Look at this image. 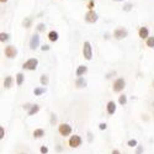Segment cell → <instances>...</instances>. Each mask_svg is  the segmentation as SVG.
Returning a JSON list of instances; mask_svg holds the SVG:
<instances>
[{
  "label": "cell",
  "mask_w": 154,
  "mask_h": 154,
  "mask_svg": "<svg viewBox=\"0 0 154 154\" xmlns=\"http://www.w3.org/2000/svg\"><path fill=\"white\" fill-rule=\"evenodd\" d=\"M83 56L86 60H91L93 58V48H91V45L90 42H84L83 45Z\"/></svg>",
  "instance_id": "1"
},
{
  "label": "cell",
  "mask_w": 154,
  "mask_h": 154,
  "mask_svg": "<svg viewBox=\"0 0 154 154\" xmlns=\"http://www.w3.org/2000/svg\"><path fill=\"white\" fill-rule=\"evenodd\" d=\"M37 66H38V59H37V58H31V59H29L27 62L23 63L22 68H23V69H29V70H36Z\"/></svg>",
  "instance_id": "2"
},
{
  "label": "cell",
  "mask_w": 154,
  "mask_h": 154,
  "mask_svg": "<svg viewBox=\"0 0 154 154\" xmlns=\"http://www.w3.org/2000/svg\"><path fill=\"white\" fill-rule=\"evenodd\" d=\"M58 131H59V133H60L63 137H67V136H69V134L72 133V127H70L68 123H62V125H59V127H58Z\"/></svg>",
  "instance_id": "3"
},
{
  "label": "cell",
  "mask_w": 154,
  "mask_h": 154,
  "mask_svg": "<svg viewBox=\"0 0 154 154\" xmlns=\"http://www.w3.org/2000/svg\"><path fill=\"white\" fill-rule=\"evenodd\" d=\"M97 19H99V16H97V14H96L94 10H89L86 14H85V21L89 22V23H94V22H96Z\"/></svg>",
  "instance_id": "4"
},
{
  "label": "cell",
  "mask_w": 154,
  "mask_h": 154,
  "mask_svg": "<svg viewBox=\"0 0 154 154\" xmlns=\"http://www.w3.org/2000/svg\"><path fill=\"white\" fill-rule=\"evenodd\" d=\"M125 85H126V82H125L122 78H119L116 82L113 83L112 89H113L115 93H120V91H122L123 89H125Z\"/></svg>",
  "instance_id": "5"
},
{
  "label": "cell",
  "mask_w": 154,
  "mask_h": 154,
  "mask_svg": "<svg viewBox=\"0 0 154 154\" xmlns=\"http://www.w3.org/2000/svg\"><path fill=\"white\" fill-rule=\"evenodd\" d=\"M113 36H115L116 40H122V38H126L128 36V31L126 29H123V27H119V29L115 30Z\"/></svg>",
  "instance_id": "6"
},
{
  "label": "cell",
  "mask_w": 154,
  "mask_h": 154,
  "mask_svg": "<svg viewBox=\"0 0 154 154\" xmlns=\"http://www.w3.org/2000/svg\"><path fill=\"white\" fill-rule=\"evenodd\" d=\"M80 144H82V138H80L79 136L74 134V136H72V137L69 138V147H72V148H78Z\"/></svg>",
  "instance_id": "7"
},
{
  "label": "cell",
  "mask_w": 154,
  "mask_h": 154,
  "mask_svg": "<svg viewBox=\"0 0 154 154\" xmlns=\"http://www.w3.org/2000/svg\"><path fill=\"white\" fill-rule=\"evenodd\" d=\"M38 46H40V35L38 33H35L32 37H31V41H30V48L33 51V49H37Z\"/></svg>",
  "instance_id": "8"
},
{
  "label": "cell",
  "mask_w": 154,
  "mask_h": 154,
  "mask_svg": "<svg viewBox=\"0 0 154 154\" xmlns=\"http://www.w3.org/2000/svg\"><path fill=\"white\" fill-rule=\"evenodd\" d=\"M4 53H5V56H6L8 58H14V57H16V54H17V49H16L14 46H8V47L5 48V51H4Z\"/></svg>",
  "instance_id": "9"
},
{
  "label": "cell",
  "mask_w": 154,
  "mask_h": 154,
  "mask_svg": "<svg viewBox=\"0 0 154 154\" xmlns=\"http://www.w3.org/2000/svg\"><path fill=\"white\" fill-rule=\"evenodd\" d=\"M138 36L142 38V40H146V38H148L149 37V30L147 29V27H140L139 30H138Z\"/></svg>",
  "instance_id": "10"
},
{
  "label": "cell",
  "mask_w": 154,
  "mask_h": 154,
  "mask_svg": "<svg viewBox=\"0 0 154 154\" xmlns=\"http://www.w3.org/2000/svg\"><path fill=\"white\" fill-rule=\"evenodd\" d=\"M107 112H109V115H113L116 112V104H115L113 101L107 102Z\"/></svg>",
  "instance_id": "11"
},
{
  "label": "cell",
  "mask_w": 154,
  "mask_h": 154,
  "mask_svg": "<svg viewBox=\"0 0 154 154\" xmlns=\"http://www.w3.org/2000/svg\"><path fill=\"white\" fill-rule=\"evenodd\" d=\"M58 38H59V35H58L57 31H51V32L48 33V40H49L51 42H56V41H58Z\"/></svg>",
  "instance_id": "12"
},
{
  "label": "cell",
  "mask_w": 154,
  "mask_h": 154,
  "mask_svg": "<svg viewBox=\"0 0 154 154\" xmlns=\"http://www.w3.org/2000/svg\"><path fill=\"white\" fill-rule=\"evenodd\" d=\"M86 72H88V67L86 66H79L78 69H76V72H75V74H76V76H82Z\"/></svg>",
  "instance_id": "13"
},
{
  "label": "cell",
  "mask_w": 154,
  "mask_h": 154,
  "mask_svg": "<svg viewBox=\"0 0 154 154\" xmlns=\"http://www.w3.org/2000/svg\"><path fill=\"white\" fill-rule=\"evenodd\" d=\"M75 85H76V88H85L86 86V80L84 78H82V76H78V79H76V82H75Z\"/></svg>",
  "instance_id": "14"
},
{
  "label": "cell",
  "mask_w": 154,
  "mask_h": 154,
  "mask_svg": "<svg viewBox=\"0 0 154 154\" xmlns=\"http://www.w3.org/2000/svg\"><path fill=\"white\" fill-rule=\"evenodd\" d=\"M38 111H40V106L38 105H32L29 110V116H33V115H36Z\"/></svg>",
  "instance_id": "15"
},
{
  "label": "cell",
  "mask_w": 154,
  "mask_h": 154,
  "mask_svg": "<svg viewBox=\"0 0 154 154\" xmlns=\"http://www.w3.org/2000/svg\"><path fill=\"white\" fill-rule=\"evenodd\" d=\"M45 136V131L42 130V128H38V130H35L33 131V137L35 138H41Z\"/></svg>",
  "instance_id": "16"
},
{
  "label": "cell",
  "mask_w": 154,
  "mask_h": 154,
  "mask_svg": "<svg viewBox=\"0 0 154 154\" xmlns=\"http://www.w3.org/2000/svg\"><path fill=\"white\" fill-rule=\"evenodd\" d=\"M11 85H12V76H6L4 80V88L9 89V88H11Z\"/></svg>",
  "instance_id": "17"
},
{
  "label": "cell",
  "mask_w": 154,
  "mask_h": 154,
  "mask_svg": "<svg viewBox=\"0 0 154 154\" xmlns=\"http://www.w3.org/2000/svg\"><path fill=\"white\" fill-rule=\"evenodd\" d=\"M23 79H25V75L22 73H17L16 74V84L20 86L22 83H23Z\"/></svg>",
  "instance_id": "18"
},
{
  "label": "cell",
  "mask_w": 154,
  "mask_h": 154,
  "mask_svg": "<svg viewBox=\"0 0 154 154\" xmlns=\"http://www.w3.org/2000/svg\"><path fill=\"white\" fill-rule=\"evenodd\" d=\"M45 91H46V88H36L35 90H33V93H35L36 96H40V95L45 94Z\"/></svg>",
  "instance_id": "19"
},
{
  "label": "cell",
  "mask_w": 154,
  "mask_h": 154,
  "mask_svg": "<svg viewBox=\"0 0 154 154\" xmlns=\"http://www.w3.org/2000/svg\"><path fill=\"white\" fill-rule=\"evenodd\" d=\"M40 82H41V84H42L43 86L48 85V82H49V79H48V75H46V74L41 75V79H40Z\"/></svg>",
  "instance_id": "20"
},
{
  "label": "cell",
  "mask_w": 154,
  "mask_h": 154,
  "mask_svg": "<svg viewBox=\"0 0 154 154\" xmlns=\"http://www.w3.org/2000/svg\"><path fill=\"white\" fill-rule=\"evenodd\" d=\"M22 25L26 29H29V27H31V19L30 17H25V20L22 21Z\"/></svg>",
  "instance_id": "21"
},
{
  "label": "cell",
  "mask_w": 154,
  "mask_h": 154,
  "mask_svg": "<svg viewBox=\"0 0 154 154\" xmlns=\"http://www.w3.org/2000/svg\"><path fill=\"white\" fill-rule=\"evenodd\" d=\"M119 102H120V105H126L127 104V96L126 95H121L120 97H119Z\"/></svg>",
  "instance_id": "22"
},
{
  "label": "cell",
  "mask_w": 154,
  "mask_h": 154,
  "mask_svg": "<svg viewBox=\"0 0 154 154\" xmlns=\"http://www.w3.org/2000/svg\"><path fill=\"white\" fill-rule=\"evenodd\" d=\"M147 46L149 48H153L154 47V37H148L147 38Z\"/></svg>",
  "instance_id": "23"
},
{
  "label": "cell",
  "mask_w": 154,
  "mask_h": 154,
  "mask_svg": "<svg viewBox=\"0 0 154 154\" xmlns=\"http://www.w3.org/2000/svg\"><path fill=\"white\" fill-rule=\"evenodd\" d=\"M8 40H9V35H8V33H4V32L0 33V41L5 42V41H8Z\"/></svg>",
  "instance_id": "24"
},
{
  "label": "cell",
  "mask_w": 154,
  "mask_h": 154,
  "mask_svg": "<svg viewBox=\"0 0 154 154\" xmlns=\"http://www.w3.org/2000/svg\"><path fill=\"white\" fill-rule=\"evenodd\" d=\"M45 30H46L45 23H38V25H37V31H38V32H43Z\"/></svg>",
  "instance_id": "25"
},
{
  "label": "cell",
  "mask_w": 154,
  "mask_h": 154,
  "mask_svg": "<svg viewBox=\"0 0 154 154\" xmlns=\"http://www.w3.org/2000/svg\"><path fill=\"white\" fill-rule=\"evenodd\" d=\"M132 8H133V4H126L125 6H123V11H131L132 10Z\"/></svg>",
  "instance_id": "26"
},
{
  "label": "cell",
  "mask_w": 154,
  "mask_h": 154,
  "mask_svg": "<svg viewBox=\"0 0 154 154\" xmlns=\"http://www.w3.org/2000/svg\"><path fill=\"white\" fill-rule=\"evenodd\" d=\"M128 146L130 147H137V140L136 139H130L128 140Z\"/></svg>",
  "instance_id": "27"
},
{
  "label": "cell",
  "mask_w": 154,
  "mask_h": 154,
  "mask_svg": "<svg viewBox=\"0 0 154 154\" xmlns=\"http://www.w3.org/2000/svg\"><path fill=\"white\" fill-rule=\"evenodd\" d=\"M94 6H95V2H94V0H90V2H89V4H88L89 10H93V9H94Z\"/></svg>",
  "instance_id": "28"
},
{
  "label": "cell",
  "mask_w": 154,
  "mask_h": 154,
  "mask_svg": "<svg viewBox=\"0 0 154 154\" xmlns=\"http://www.w3.org/2000/svg\"><path fill=\"white\" fill-rule=\"evenodd\" d=\"M40 150H41L42 154H47V153H48V148H47V147H41Z\"/></svg>",
  "instance_id": "29"
},
{
  "label": "cell",
  "mask_w": 154,
  "mask_h": 154,
  "mask_svg": "<svg viewBox=\"0 0 154 154\" xmlns=\"http://www.w3.org/2000/svg\"><path fill=\"white\" fill-rule=\"evenodd\" d=\"M106 127H107L106 123H100V125H99V128H100V130H106Z\"/></svg>",
  "instance_id": "30"
},
{
  "label": "cell",
  "mask_w": 154,
  "mask_h": 154,
  "mask_svg": "<svg viewBox=\"0 0 154 154\" xmlns=\"http://www.w3.org/2000/svg\"><path fill=\"white\" fill-rule=\"evenodd\" d=\"M142 152H143V147H140V146H139V147L137 148V150H136V154H140Z\"/></svg>",
  "instance_id": "31"
},
{
  "label": "cell",
  "mask_w": 154,
  "mask_h": 154,
  "mask_svg": "<svg viewBox=\"0 0 154 154\" xmlns=\"http://www.w3.org/2000/svg\"><path fill=\"white\" fill-rule=\"evenodd\" d=\"M0 138H4V127H0Z\"/></svg>",
  "instance_id": "32"
},
{
  "label": "cell",
  "mask_w": 154,
  "mask_h": 154,
  "mask_svg": "<svg viewBox=\"0 0 154 154\" xmlns=\"http://www.w3.org/2000/svg\"><path fill=\"white\" fill-rule=\"evenodd\" d=\"M41 49L43 51V52H45V51H48V49H49V46H47V45H43V46L41 47Z\"/></svg>",
  "instance_id": "33"
},
{
  "label": "cell",
  "mask_w": 154,
  "mask_h": 154,
  "mask_svg": "<svg viewBox=\"0 0 154 154\" xmlns=\"http://www.w3.org/2000/svg\"><path fill=\"white\" fill-rule=\"evenodd\" d=\"M51 116H52V123H53V122H56V120H57L56 115H53V113H52V115H51Z\"/></svg>",
  "instance_id": "34"
},
{
  "label": "cell",
  "mask_w": 154,
  "mask_h": 154,
  "mask_svg": "<svg viewBox=\"0 0 154 154\" xmlns=\"http://www.w3.org/2000/svg\"><path fill=\"white\" fill-rule=\"evenodd\" d=\"M111 154H121V153H120V150L115 149V150H112V153H111Z\"/></svg>",
  "instance_id": "35"
},
{
  "label": "cell",
  "mask_w": 154,
  "mask_h": 154,
  "mask_svg": "<svg viewBox=\"0 0 154 154\" xmlns=\"http://www.w3.org/2000/svg\"><path fill=\"white\" fill-rule=\"evenodd\" d=\"M0 2H2V3H6V2H8V0H0Z\"/></svg>",
  "instance_id": "36"
},
{
  "label": "cell",
  "mask_w": 154,
  "mask_h": 154,
  "mask_svg": "<svg viewBox=\"0 0 154 154\" xmlns=\"http://www.w3.org/2000/svg\"><path fill=\"white\" fill-rule=\"evenodd\" d=\"M113 2H123V0H113Z\"/></svg>",
  "instance_id": "37"
},
{
  "label": "cell",
  "mask_w": 154,
  "mask_h": 154,
  "mask_svg": "<svg viewBox=\"0 0 154 154\" xmlns=\"http://www.w3.org/2000/svg\"><path fill=\"white\" fill-rule=\"evenodd\" d=\"M21 154H26V153H21Z\"/></svg>",
  "instance_id": "38"
},
{
  "label": "cell",
  "mask_w": 154,
  "mask_h": 154,
  "mask_svg": "<svg viewBox=\"0 0 154 154\" xmlns=\"http://www.w3.org/2000/svg\"><path fill=\"white\" fill-rule=\"evenodd\" d=\"M153 86H154V83H153Z\"/></svg>",
  "instance_id": "39"
}]
</instances>
